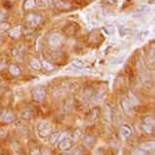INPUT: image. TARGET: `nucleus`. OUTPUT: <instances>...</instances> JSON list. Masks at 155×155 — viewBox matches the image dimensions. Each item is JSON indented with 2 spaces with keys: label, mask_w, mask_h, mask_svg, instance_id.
<instances>
[{
  "label": "nucleus",
  "mask_w": 155,
  "mask_h": 155,
  "mask_svg": "<svg viewBox=\"0 0 155 155\" xmlns=\"http://www.w3.org/2000/svg\"><path fill=\"white\" fill-rule=\"evenodd\" d=\"M100 3L106 5H116L118 3V0H101Z\"/></svg>",
  "instance_id": "4be33fe9"
},
{
  "label": "nucleus",
  "mask_w": 155,
  "mask_h": 155,
  "mask_svg": "<svg viewBox=\"0 0 155 155\" xmlns=\"http://www.w3.org/2000/svg\"><path fill=\"white\" fill-rule=\"evenodd\" d=\"M42 66H43L44 69H45V70H47V71H51V70H53V69H54V67L52 66L50 63H48L47 61H44V62L42 63Z\"/></svg>",
  "instance_id": "412c9836"
},
{
  "label": "nucleus",
  "mask_w": 155,
  "mask_h": 155,
  "mask_svg": "<svg viewBox=\"0 0 155 155\" xmlns=\"http://www.w3.org/2000/svg\"><path fill=\"white\" fill-rule=\"evenodd\" d=\"M15 120V116L10 112H3L0 116V121L3 123H11Z\"/></svg>",
  "instance_id": "20e7f679"
},
{
  "label": "nucleus",
  "mask_w": 155,
  "mask_h": 155,
  "mask_svg": "<svg viewBox=\"0 0 155 155\" xmlns=\"http://www.w3.org/2000/svg\"><path fill=\"white\" fill-rule=\"evenodd\" d=\"M149 34H150V32H149L148 30H139V32L137 34V38L140 41H144L145 39H147V38L149 37Z\"/></svg>",
  "instance_id": "9d476101"
},
{
  "label": "nucleus",
  "mask_w": 155,
  "mask_h": 155,
  "mask_svg": "<svg viewBox=\"0 0 155 155\" xmlns=\"http://www.w3.org/2000/svg\"><path fill=\"white\" fill-rule=\"evenodd\" d=\"M30 65L32 69H36V70H40V69L42 68V63L40 62L39 60H37V59H32V60L30 61Z\"/></svg>",
  "instance_id": "dca6fc26"
},
{
  "label": "nucleus",
  "mask_w": 155,
  "mask_h": 155,
  "mask_svg": "<svg viewBox=\"0 0 155 155\" xmlns=\"http://www.w3.org/2000/svg\"><path fill=\"white\" fill-rule=\"evenodd\" d=\"M145 154H146V152H145L144 150H142V149H139V150H136L132 155H145Z\"/></svg>",
  "instance_id": "393cba45"
},
{
  "label": "nucleus",
  "mask_w": 155,
  "mask_h": 155,
  "mask_svg": "<svg viewBox=\"0 0 155 155\" xmlns=\"http://www.w3.org/2000/svg\"><path fill=\"white\" fill-rule=\"evenodd\" d=\"M119 34H120L121 37H126V36L131 34V30L127 26H120L119 28Z\"/></svg>",
  "instance_id": "4468645a"
},
{
  "label": "nucleus",
  "mask_w": 155,
  "mask_h": 155,
  "mask_svg": "<svg viewBox=\"0 0 155 155\" xmlns=\"http://www.w3.org/2000/svg\"><path fill=\"white\" fill-rule=\"evenodd\" d=\"M9 71H10V73L12 74V75H18V74L20 73V67H17L16 65H10L9 66Z\"/></svg>",
  "instance_id": "a211bd4d"
},
{
  "label": "nucleus",
  "mask_w": 155,
  "mask_h": 155,
  "mask_svg": "<svg viewBox=\"0 0 155 155\" xmlns=\"http://www.w3.org/2000/svg\"><path fill=\"white\" fill-rule=\"evenodd\" d=\"M59 149L60 150H63V151H67L69 149L71 148L72 146V142L70 140V138L66 135V134H63L61 137H59Z\"/></svg>",
  "instance_id": "7ed1b4c3"
},
{
  "label": "nucleus",
  "mask_w": 155,
  "mask_h": 155,
  "mask_svg": "<svg viewBox=\"0 0 155 155\" xmlns=\"http://www.w3.org/2000/svg\"><path fill=\"white\" fill-rule=\"evenodd\" d=\"M43 155H51V154H50V153L49 152H46V153H44V154Z\"/></svg>",
  "instance_id": "a878e982"
},
{
  "label": "nucleus",
  "mask_w": 155,
  "mask_h": 155,
  "mask_svg": "<svg viewBox=\"0 0 155 155\" xmlns=\"http://www.w3.org/2000/svg\"><path fill=\"white\" fill-rule=\"evenodd\" d=\"M142 150H144L145 152L149 150H154V141H151V142H147L145 143L144 145L142 146Z\"/></svg>",
  "instance_id": "f3484780"
},
{
  "label": "nucleus",
  "mask_w": 155,
  "mask_h": 155,
  "mask_svg": "<svg viewBox=\"0 0 155 155\" xmlns=\"http://www.w3.org/2000/svg\"><path fill=\"white\" fill-rule=\"evenodd\" d=\"M145 155H153V154H145Z\"/></svg>",
  "instance_id": "cd10ccee"
},
{
  "label": "nucleus",
  "mask_w": 155,
  "mask_h": 155,
  "mask_svg": "<svg viewBox=\"0 0 155 155\" xmlns=\"http://www.w3.org/2000/svg\"><path fill=\"white\" fill-rule=\"evenodd\" d=\"M61 155H68V154H66V153H63V154H61Z\"/></svg>",
  "instance_id": "bb28decb"
},
{
  "label": "nucleus",
  "mask_w": 155,
  "mask_h": 155,
  "mask_svg": "<svg viewBox=\"0 0 155 155\" xmlns=\"http://www.w3.org/2000/svg\"><path fill=\"white\" fill-rule=\"evenodd\" d=\"M38 134L41 138H47L49 137V135L52 133L53 131V127L52 125L49 123V122H46V121H43L38 125Z\"/></svg>",
  "instance_id": "f257e3e1"
},
{
  "label": "nucleus",
  "mask_w": 155,
  "mask_h": 155,
  "mask_svg": "<svg viewBox=\"0 0 155 155\" xmlns=\"http://www.w3.org/2000/svg\"><path fill=\"white\" fill-rule=\"evenodd\" d=\"M7 28H9V24H7V22H2V24H0V30L1 32H4V30H6Z\"/></svg>",
  "instance_id": "b1692460"
},
{
  "label": "nucleus",
  "mask_w": 155,
  "mask_h": 155,
  "mask_svg": "<svg viewBox=\"0 0 155 155\" xmlns=\"http://www.w3.org/2000/svg\"><path fill=\"white\" fill-rule=\"evenodd\" d=\"M120 134L124 139H128V138L131 136L132 131L128 126H123V127H121V129H120Z\"/></svg>",
  "instance_id": "1a4fd4ad"
},
{
  "label": "nucleus",
  "mask_w": 155,
  "mask_h": 155,
  "mask_svg": "<svg viewBox=\"0 0 155 155\" xmlns=\"http://www.w3.org/2000/svg\"><path fill=\"white\" fill-rule=\"evenodd\" d=\"M26 22H28V24L30 26H36L41 22V17L38 14H30L28 16V18H26Z\"/></svg>",
  "instance_id": "39448f33"
},
{
  "label": "nucleus",
  "mask_w": 155,
  "mask_h": 155,
  "mask_svg": "<svg viewBox=\"0 0 155 155\" xmlns=\"http://www.w3.org/2000/svg\"><path fill=\"white\" fill-rule=\"evenodd\" d=\"M141 130L145 134H151L154 130V119L152 117H147L143 120Z\"/></svg>",
  "instance_id": "f03ea898"
},
{
  "label": "nucleus",
  "mask_w": 155,
  "mask_h": 155,
  "mask_svg": "<svg viewBox=\"0 0 155 155\" xmlns=\"http://www.w3.org/2000/svg\"><path fill=\"white\" fill-rule=\"evenodd\" d=\"M122 106H123L124 111H125L126 113L130 114V112H131V108H132V104H131V102H130V101L128 100L127 98L124 99V100L122 101Z\"/></svg>",
  "instance_id": "ddd939ff"
},
{
  "label": "nucleus",
  "mask_w": 155,
  "mask_h": 155,
  "mask_svg": "<svg viewBox=\"0 0 155 155\" xmlns=\"http://www.w3.org/2000/svg\"><path fill=\"white\" fill-rule=\"evenodd\" d=\"M46 97V91L43 88H37L34 91V98L37 101H42Z\"/></svg>",
  "instance_id": "0eeeda50"
},
{
  "label": "nucleus",
  "mask_w": 155,
  "mask_h": 155,
  "mask_svg": "<svg viewBox=\"0 0 155 155\" xmlns=\"http://www.w3.org/2000/svg\"><path fill=\"white\" fill-rule=\"evenodd\" d=\"M61 41H62L61 36L57 34H52L51 37L49 38V44L51 47H57V46H59L61 44Z\"/></svg>",
  "instance_id": "423d86ee"
},
{
  "label": "nucleus",
  "mask_w": 155,
  "mask_h": 155,
  "mask_svg": "<svg viewBox=\"0 0 155 155\" xmlns=\"http://www.w3.org/2000/svg\"><path fill=\"white\" fill-rule=\"evenodd\" d=\"M36 6V1L34 0H26L24 3V8L26 10H28V9H32Z\"/></svg>",
  "instance_id": "2eb2a0df"
},
{
  "label": "nucleus",
  "mask_w": 155,
  "mask_h": 155,
  "mask_svg": "<svg viewBox=\"0 0 155 155\" xmlns=\"http://www.w3.org/2000/svg\"><path fill=\"white\" fill-rule=\"evenodd\" d=\"M59 137H60V133H58V132L51 133L49 135V142L51 143V144H55L56 142H58Z\"/></svg>",
  "instance_id": "f8f14e48"
},
{
  "label": "nucleus",
  "mask_w": 155,
  "mask_h": 155,
  "mask_svg": "<svg viewBox=\"0 0 155 155\" xmlns=\"http://www.w3.org/2000/svg\"><path fill=\"white\" fill-rule=\"evenodd\" d=\"M22 118L24 119H30L32 118V112L30 110H26L22 113Z\"/></svg>",
  "instance_id": "5701e85b"
},
{
  "label": "nucleus",
  "mask_w": 155,
  "mask_h": 155,
  "mask_svg": "<svg viewBox=\"0 0 155 155\" xmlns=\"http://www.w3.org/2000/svg\"><path fill=\"white\" fill-rule=\"evenodd\" d=\"M103 113H104V118H106V120L111 121V118H112V112H111L110 106H106V108L103 110Z\"/></svg>",
  "instance_id": "6ab92c4d"
},
{
  "label": "nucleus",
  "mask_w": 155,
  "mask_h": 155,
  "mask_svg": "<svg viewBox=\"0 0 155 155\" xmlns=\"http://www.w3.org/2000/svg\"><path fill=\"white\" fill-rule=\"evenodd\" d=\"M84 64L80 60H75L70 64V66L67 67V70H82Z\"/></svg>",
  "instance_id": "6e6552de"
},
{
  "label": "nucleus",
  "mask_w": 155,
  "mask_h": 155,
  "mask_svg": "<svg viewBox=\"0 0 155 155\" xmlns=\"http://www.w3.org/2000/svg\"><path fill=\"white\" fill-rule=\"evenodd\" d=\"M20 32H22V26H17L13 28L12 30H10L9 34H10V36H11L12 38L16 39V38H18V37L20 36Z\"/></svg>",
  "instance_id": "9b49d317"
},
{
  "label": "nucleus",
  "mask_w": 155,
  "mask_h": 155,
  "mask_svg": "<svg viewBox=\"0 0 155 155\" xmlns=\"http://www.w3.org/2000/svg\"><path fill=\"white\" fill-rule=\"evenodd\" d=\"M50 2H51V0H38V5L40 7H47Z\"/></svg>",
  "instance_id": "aec40b11"
}]
</instances>
